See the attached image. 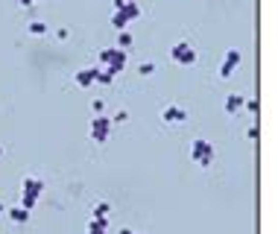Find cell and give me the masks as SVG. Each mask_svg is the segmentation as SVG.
<instances>
[{"label": "cell", "mask_w": 278, "mask_h": 234, "mask_svg": "<svg viewBox=\"0 0 278 234\" xmlns=\"http://www.w3.org/2000/svg\"><path fill=\"white\" fill-rule=\"evenodd\" d=\"M223 108H226V114H237V111L243 108V94H229Z\"/></svg>", "instance_id": "cell-10"}, {"label": "cell", "mask_w": 278, "mask_h": 234, "mask_svg": "<svg viewBox=\"0 0 278 234\" xmlns=\"http://www.w3.org/2000/svg\"><path fill=\"white\" fill-rule=\"evenodd\" d=\"M26 30H30V35H47V33H50V26H47L44 21H33V23H26Z\"/></svg>", "instance_id": "cell-14"}, {"label": "cell", "mask_w": 278, "mask_h": 234, "mask_svg": "<svg viewBox=\"0 0 278 234\" xmlns=\"http://www.w3.org/2000/svg\"><path fill=\"white\" fill-rule=\"evenodd\" d=\"M21 6H33V3H38V0H18Z\"/></svg>", "instance_id": "cell-22"}, {"label": "cell", "mask_w": 278, "mask_h": 234, "mask_svg": "<svg viewBox=\"0 0 278 234\" xmlns=\"http://www.w3.org/2000/svg\"><path fill=\"white\" fill-rule=\"evenodd\" d=\"M190 158H193V164H199L202 170H208L211 164H214V158H217V150L211 147V140L197 138L190 143Z\"/></svg>", "instance_id": "cell-2"}, {"label": "cell", "mask_w": 278, "mask_h": 234, "mask_svg": "<svg viewBox=\"0 0 278 234\" xmlns=\"http://www.w3.org/2000/svg\"><path fill=\"white\" fill-rule=\"evenodd\" d=\"M112 117L105 114H94L91 117V140H97V143H105L108 140V135H112Z\"/></svg>", "instance_id": "cell-5"}, {"label": "cell", "mask_w": 278, "mask_h": 234, "mask_svg": "<svg viewBox=\"0 0 278 234\" xmlns=\"http://www.w3.org/2000/svg\"><path fill=\"white\" fill-rule=\"evenodd\" d=\"M132 41H135V38H132V33H129V30H120V35H117V44H115V47L126 50V47H132Z\"/></svg>", "instance_id": "cell-15"}, {"label": "cell", "mask_w": 278, "mask_h": 234, "mask_svg": "<svg viewBox=\"0 0 278 234\" xmlns=\"http://www.w3.org/2000/svg\"><path fill=\"white\" fill-rule=\"evenodd\" d=\"M129 0H115V9H120V6H126Z\"/></svg>", "instance_id": "cell-23"}, {"label": "cell", "mask_w": 278, "mask_h": 234, "mask_svg": "<svg viewBox=\"0 0 278 234\" xmlns=\"http://www.w3.org/2000/svg\"><path fill=\"white\" fill-rule=\"evenodd\" d=\"M91 111H94V114H105V100H100V97L91 100Z\"/></svg>", "instance_id": "cell-18"}, {"label": "cell", "mask_w": 278, "mask_h": 234, "mask_svg": "<svg viewBox=\"0 0 278 234\" xmlns=\"http://www.w3.org/2000/svg\"><path fill=\"white\" fill-rule=\"evenodd\" d=\"M108 211H112V205H108V202H97L91 217H108Z\"/></svg>", "instance_id": "cell-16"}, {"label": "cell", "mask_w": 278, "mask_h": 234, "mask_svg": "<svg viewBox=\"0 0 278 234\" xmlns=\"http://www.w3.org/2000/svg\"><path fill=\"white\" fill-rule=\"evenodd\" d=\"M105 228H108V217H91L88 234H105Z\"/></svg>", "instance_id": "cell-12"}, {"label": "cell", "mask_w": 278, "mask_h": 234, "mask_svg": "<svg viewBox=\"0 0 278 234\" xmlns=\"http://www.w3.org/2000/svg\"><path fill=\"white\" fill-rule=\"evenodd\" d=\"M126 120H129V111H126V108H120V111L112 117V123H126Z\"/></svg>", "instance_id": "cell-19"}, {"label": "cell", "mask_w": 278, "mask_h": 234, "mask_svg": "<svg viewBox=\"0 0 278 234\" xmlns=\"http://www.w3.org/2000/svg\"><path fill=\"white\" fill-rule=\"evenodd\" d=\"M120 234H138V231H132V228H120Z\"/></svg>", "instance_id": "cell-24"}, {"label": "cell", "mask_w": 278, "mask_h": 234, "mask_svg": "<svg viewBox=\"0 0 278 234\" xmlns=\"http://www.w3.org/2000/svg\"><path fill=\"white\" fill-rule=\"evenodd\" d=\"M138 73H141V76H152V73H155V65H152V62H141Z\"/></svg>", "instance_id": "cell-17"}, {"label": "cell", "mask_w": 278, "mask_h": 234, "mask_svg": "<svg viewBox=\"0 0 278 234\" xmlns=\"http://www.w3.org/2000/svg\"><path fill=\"white\" fill-rule=\"evenodd\" d=\"M170 58L182 68H190V65H197V47L187 44V41H179V44L170 47Z\"/></svg>", "instance_id": "cell-3"}, {"label": "cell", "mask_w": 278, "mask_h": 234, "mask_svg": "<svg viewBox=\"0 0 278 234\" xmlns=\"http://www.w3.org/2000/svg\"><path fill=\"white\" fill-rule=\"evenodd\" d=\"M161 120H164V123H185L187 111L182 108V105H167V108L161 111Z\"/></svg>", "instance_id": "cell-8"}, {"label": "cell", "mask_w": 278, "mask_h": 234, "mask_svg": "<svg viewBox=\"0 0 278 234\" xmlns=\"http://www.w3.org/2000/svg\"><path fill=\"white\" fill-rule=\"evenodd\" d=\"M94 82H100V85H112L115 82V73L108 68H97L94 70Z\"/></svg>", "instance_id": "cell-13"}, {"label": "cell", "mask_w": 278, "mask_h": 234, "mask_svg": "<svg viewBox=\"0 0 278 234\" xmlns=\"http://www.w3.org/2000/svg\"><path fill=\"white\" fill-rule=\"evenodd\" d=\"M41 193H44V182H41L38 175H26L21 182V205L26 211H33L35 205H38Z\"/></svg>", "instance_id": "cell-1"}, {"label": "cell", "mask_w": 278, "mask_h": 234, "mask_svg": "<svg viewBox=\"0 0 278 234\" xmlns=\"http://www.w3.org/2000/svg\"><path fill=\"white\" fill-rule=\"evenodd\" d=\"M108 56H112V47L100 50V68H105V65H108Z\"/></svg>", "instance_id": "cell-20"}, {"label": "cell", "mask_w": 278, "mask_h": 234, "mask_svg": "<svg viewBox=\"0 0 278 234\" xmlns=\"http://www.w3.org/2000/svg\"><path fill=\"white\" fill-rule=\"evenodd\" d=\"M3 214H6V208H3V205H0V217H3Z\"/></svg>", "instance_id": "cell-25"}, {"label": "cell", "mask_w": 278, "mask_h": 234, "mask_svg": "<svg viewBox=\"0 0 278 234\" xmlns=\"http://www.w3.org/2000/svg\"><path fill=\"white\" fill-rule=\"evenodd\" d=\"M94 70H97V68L76 70V76H73V79H76V85H79V88H91V85H94Z\"/></svg>", "instance_id": "cell-11"}, {"label": "cell", "mask_w": 278, "mask_h": 234, "mask_svg": "<svg viewBox=\"0 0 278 234\" xmlns=\"http://www.w3.org/2000/svg\"><path fill=\"white\" fill-rule=\"evenodd\" d=\"M3 152H6V150H3V147H0V158H3Z\"/></svg>", "instance_id": "cell-26"}, {"label": "cell", "mask_w": 278, "mask_h": 234, "mask_svg": "<svg viewBox=\"0 0 278 234\" xmlns=\"http://www.w3.org/2000/svg\"><path fill=\"white\" fill-rule=\"evenodd\" d=\"M243 105H246V108H249V111H252V114H255V111H258V103H255V100H243Z\"/></svg>", "instance_id": "cell-21"}, {"label": "cell", "mask_w": 278, "mask_h": 234, "mask_svg": "<svg viewBox=\"0 0 278 234\" xmlns=\"http://www.w3.org/2000/svg\"><path fill=\"white\" fill-rule=\"evenodd\" d=\"M30 214L33 211H26L23 205H15V208H6V217H9L15 225H23V222H30Z\"/></svg>", "instance_id": "cell-9"}, {"label": "cell", "mask_w": 278, "mask_h": 234, "mask_svg": "<svg viewBox=\"0 0 278 234\" xmlns=\"http://www.w3.org/2000/svg\"><path fill=\"white\" fill-rule=\"evenodd\" d=\"M237 65H240V50L237 47H232L226 56H223V65H220V79H229L234 70H237Z\"/></svg>", "instance_id": "cell-6"}, {"label": "cell", "mask_w": 278, "mask_h": 234, "mask_svg": "<svg viewBox=\"0 0 278 234\" xmlns=\"http://www.w3.org/2000/svg\"><path fill=\"white\" fill-rule=\"evenodd\" d=\"M141 15V6L135 3V0H129L126 6H120V9H115V18H112V23H115V30L120 33V30H126L129 23L135 21Z\"/></svg>", "instance_id": "cell-4"}, {"label": "cell", "mask_w": 278, "mask_h": 234, "mask_svg": "<svg viewBox=\"0 0 278 234\" xmlns=\"http://www.w3.org/2000/svg\"><path fill=\"white\" fill-rule=\"evenodd\" d=\"M105 68L112 70V73H123V68H126V50H120V47H112V56H108V65Z\"/></svg>", "instance_id": "cell-7"}]
</instances>
